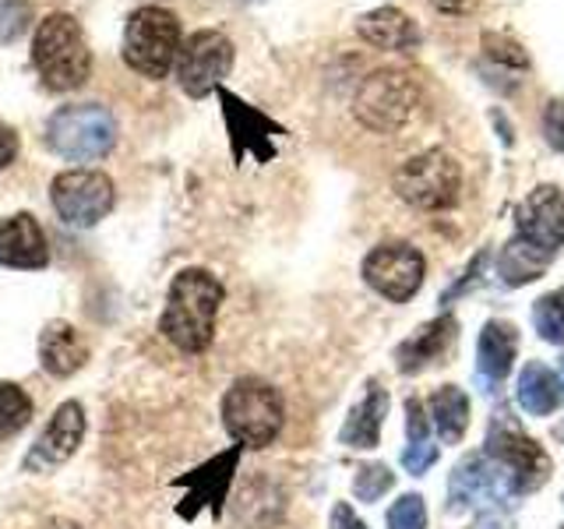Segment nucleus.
<instances>
[{"mask_svg":"<svg viewBox=\"0 0 564 529\" xmlns=\"http://www.w3.org/2000/svg\"><path fill=\"white\" fill-rule=\"evenodd\" d=\"M226 300V287L208 269L176 272L159 317V332L184 353H205L216 339V317Z\"/></svg>","mask_w":564,"mask_h":529,"instance_id":"f257e3e1","label":"nucleus"},{"mask_svg":"<svg viewBox=\"0 0 564 529\" xmlns=\"http://www.w3.org/2000/svg\"><path fill=\"white\" fill-rule=\"evenodd\" d=\"M32 67L40 71L50 93H75L93 75V50L85 43V29L75 14L53 11L35 25Z\"/></svg>","mask_w":564,"mask_h":529,"instance_id":"f03ea898","label":"nucleus"},{"mask_svg":"<svg viewBox=\"0 0 564 529\" xmlns=\"http://www.w3.org/2000/svg\"><path fill=\"white\" fill-rule=\"evenodd\" d=\"M223 423L240 449H269L286 423V402L272 381L247 375L223 396Z\"/></svg>","mask_w":564,"mask_h":529,"instance_id":"7ed1b4c3","label":"nucleus"},{"mask_svg":"<svg viewBox=\"0 0 564 529\" xmlns=\"http://www.w3.org/2000/svg\"><path fill=\"white\" fill-rule=\"evenodd\" d=\"M181 18L173 11L145 4L128 14V25H123V64H128L134 75L163 82L173 64L176 53H181Z\"/></svg>","mask_w":564,"mask_h":529,"instance_id":"20e7f679","label":"nucleus"},{"mask_svg":"<svg viewBox=\"0 0 564 529\" xmlns=\"http://www.w3.org/2000/svg\"><path fill=\"white\" fill-rule=\"evenodd\" d=\"M46 145L70 163H96L117 145V120L99 102H70L61 106L46 120Z\"/></svg>","mask_w":564,"mask_h":529,"instance_id":"39448f33","label":"nucleus"},{"mask_svg":"<svg viewBox=\"0 0 564 529\" xmlns=\"http://www.w3.org/2000/svg\"><path fill=\"white\" fill-rule=\"evenodd\" d=\"M420 106V85L410 71L402 67H381L370 71L352 96V114L367 131L395 134L413 120Z\"/></svg>","mask_w":564,"mask_h":529,"instance_id":"423d86ee","label":"nucleus"},{"mask_svg":"<svg viewBox=\"0 0 564 529\" xmlns=\"http://www.w3.org/2000/svg\"><path fill=\"white\" fill-rule=\"evenodd\" d=\"M484 455L508 473V481H511V487H516V494H529V490L543 487V481L554 469L551 455H546L536 441L519 428L516 417H511L505 406L490 420Z\"/></svg>","mask_w":564,"mask_h":529,"instance_id":"0eeeda50","label":"nucleus"},{"mask_svg":"<svg viewBox=\"0 0 564 529\" xmlns=\"http://www.w3.org/2000/svg\"><path fill=\"white\" fill-rule=\"evenodd\" d=\"M395 191L405 205L423 212L452 208L458 202V191H463V166L448 152L427 149L420 155H410L395 170Z\"/></svg>","mask_w":564,"mask_h":529,"instance_id":"6e6552de","label":"nucleus"},{"mask_svg":"<svg viewBox=\"0 0 564 529\" xmlns=\"http://www.w3.org/2000/svg\"><path fill=\"white\" fill-rule=\"evenodd\" d=\"M50 205L64 226L93 229L117 205V187L102 170H67L50 184Z\"/></svg>","mask_w":564,"mask_h":529,"instance_id":"1a4fd4ad","label":"nucleus"},{"mask_svg":"<svg viewBox=\"0 0 564 529\" xmlns=\"http://www.w3.org/2000/svg\"><path fill=\"white\" fill-rule=\"evenodd\" d=\"M234 61H237V50L229 43V35L216 29H198L181 43L173 71L191 99H205L208 93H216L223 78L234 71Z\"/></svg>","mask_w":564,"mask_h":529,"instance_id":"9d476101","label":"nucleus"},{"mask_svg":"<svg viewBox=\"0 0 564 529\" xmlns=\"http://www.w3.org/2000/svg\"><path fill=\"white\" fill-rule=\"evenodd\" d=\"M364 282L392 304L413 300L427 276V258L413 244H381L364 258Z\"/></svg>","mask_w":564,"mask_h":529,"instance_id":"9b49d317","label":"nucleus"},{"mask_svg":"<svg viewBox=\"0 0 564 529\" xmlns=\"http://www.w3.org/2000/svg\"><path fill=\"white\" fill-rule=\"evenodd\" d=\"M82 438H85V410H82V402L67 399V402L57 406V410H53L43 434L35 438V445L22 458V469L32 473V476L61 469L64 463H70V455L78 452Z\"/></svg>","mask_w":564,"mask_h":529,"instance_id":"f8f14e48","label":"nucleus"},{"mask_svg":"<svg viewBox=\"0 0 564 529\" xmlns=\"http://www.w3.org/2000/svg\"><path fill=\"white\" fill-rule=\"evenodd\" d=\"M219 102H223V117H226V128H229V141H234V159H243V155H254L258 163H269L275 155V145L272 138L282 134L279 123H272L264 114H258L254 106H247L240 96L226 93L219 85Z\"/></svg>","mask_w":564,"mask_h":529,"instance_id":"ddd939ff","label":"nucleus"},{"mask_svg":"<svg viewBox=\"0 0 564 529\" xmlns=\"http://www.w3.org/2000/svg\"><path fill=\"white\" fill-rule=\"evenodd\" d=\"M519 237H525L543 255H557L564 247V191L540 184L519 205Z\"/></svg>","mask_w":564,"mask_h":529,"instance_id":"4468645a","label":"nucleus"},{"mask_svg":"<svg viewBox=\"0 0 564 529\" xmlns=\"http://www.w3.org/2000/svg\"><path fill=\"white\" fill-rule=\"evenodd\" d=\"M0 264L18 272H35L50 264L46 229L32 212H14V216L0 219Z\"/></svg>","mask_w":564,"mask_h":529,"instance_id":"2eb2a0df","label":"nucleus"},{"mask_svg":"<svg viewBox=\"0 0 564 529\" xmlns=\"http://www.w3.org/2000/svg\"><path fill=\"white\" fill-rule=\"evenodd\" d=\"M240 445H234L229 452H223V455H216L212 463H205V466H198L194 473H187L184 481H176L181 487H187V501L191 505H184L181 508V516L184 519H194V511H198V505H212V511H223V501H226V494H229V484H234V473H237V463H240Z\"/></svg>","mask_w":564,"mask_h":529,"instance_id":"dca6fc26","label":"nucleus"},{"mask_svg":"<svg viewBox=\"0 0 564 529\" xmlns=\"http://www.w3.org/2000/svg\"><path fill=\"white\" fill-rule=\"evenodd\" d=\"M88 360V339L70 322H50L40 335V364L50 378L78 375Z\"/></svg>","mask_w":564,"mask_h":529,"instance_id":"f3484780","label":"nucleus"},{"mask_svg":"<svg viewBox=\"0 0 564 529\" xmlns=\"http://www.w3.org/2000/svg\"><path fill=\"white\" fill-rule=\"evenodd\" d=\"M357 35L364 43L378 46V50H416L420 46V25L413 22L410 14L384 4V8H375L357 18Z\"/></svg>","mask_w":564,"mask_h":529,"instance_id":"a211bd4d","label":"nucleus"},{"mask_svg":"<svg viewBox=\"0 0 564 529\" xmlns=\"http://www.w3.org/2000/svg\"><path fill=\"white\" fill-rule=\"evenodd\" d=\"M519 357V328L511 322H487L476 343V370L487 385H501Z\"/></svg>","mask_w":564,"mask_h":529,"instance_id":"6ab92c4d","label":"nucleus"},{"mask_svg":"<svg viewBox=\"0 0 564 529\" xmlns=\"http://www.w3.org/2000/svg\"><path fill=\"white\" fill-rule=\"evenodd\" d=\"M384 417H388V388H381L378 381H367V392L349 410L339 441L346 449H378Z\"/></svg>","mask_w":564,"mask_h":529,"instance_id":"aec40b11","label":"nucleus"},{"mask_svg":"<svg viewBox=\"0 0 564 529\" xmlns=\"http://www.w3.org/2000/svg\"><path fill=\"white\" fill-rule=\"evenodd\" d=\"M455 328L458 325H455L452 314H441L423 328H416L410 339L395 349V367L402 370V375H420L427 364L441 360V353H445L448 343L455 339Z\"/></svg>","mask_w":564,"mask_h":529,"instance_id":"412c9836","label":"nucleus"},{"mask_svg":"<svg viewBox=\"0 0 564 529\" xmlns=\"http://www.w3.org/2000/svg\"><path fill=\"white\" fill-rule=\"evenodd\" d=\"M516 399L529 417H551L557 406L564 402V385L554 367H546L540 360H529L519 375Z\"/></svg>","mask_w":564,"mask_h":529,"instance_id":"4be33fe9","label":"nucleus"},{"mask_svg":"<svg viewBox=\"0 0 564 529\" xmlns=\"http://www.w3.org/2000/svg\"><path fill=\"white\" fill-rule=\"evenodd\" d=\"M551 261H554L551 255H543L540 247H533L525 237L516 234L498 255V276L508 287H525V282H536Z\"/></svg>","mask_w":564,"mask_h":529,"instance_id":"5701e85b","label":"nucleus"},{"mask_svg":"<svg viewBox=\"0 0 564 529\" xmlns=\"http://www.w3.org/2000/svg\"><path fill=\"white\" fill-rule=\"evenodd\" d=\"M431 420L445 445H458L469 431V396L458 385H441L431 396Z\"/></svg>","mask_w":564,"mask_h":529,"instance_id":"b1692460","label":"nucleus"},{"mask_svg":"<svg viewBox=\"0 0 564 529\" xmlns=\"http://www.w3.org/2000/svg\"><path fill=\"white\" fill-rule=\"evenodd\" d=\"M32 420V399L22 385L0 381V441L25 431Z\"/></svg>","mask_w":564,"mask_h":529,"instance_id":"393cba45","label":"nucleus"},{"mask_svg":"<svg viewBox=\"0 0 564 529\" xmlns=\"http://www.w3.org/2000/svg\"><path fill=\"white\" fill-rule=\"evenodd\" d=\"M533 328L543 343L564 346V293H543L533 304Z\"/></svg>","mask_w":564,"mask_h":529,"instance_id":"a878e982","label":"nucleus"},{"mask_svg":"<svg viewBox=\"0 0 564 529\" xmlns=\"http://www.w3.org/2000/svg\"><path fill=\"white\" fill-rule=\"evenodd\" d=\"M395 487V473L388 469L384 463H367L357 469V476H352V494H357L360 501L375 505L378 498H384V490Z\"/></svg>","mask_w":564,"mask_h":529,"instance_id":"bb28decb","label":"nucleus"},{"mask_svg":"<svg viewBox=\"0 0 564 529\" xmlns=\"http://www.w3.org/2000/svg\"><path fill=\"white\" fill-rule=\"evenodd\" d=\"M32 0H0V43H14L32 29Z\"/></svg>","mask_w":564,"mask_h":529,"instance_id":"cd10ccee","label":"nucleus"},{"mask_svg":"<svg viewBox=\"0 0 564 529\" xmlns=\"http://www.w3.org/2000/svg\"><path fill=\"white\" fill-rule=\"evenodd\" d=\"M388 529H427V505H423L420 494H402L388 508Z\"/></svg>","mask_w":564,"mask_h":529,"instance_id":"c85d7f7f","label":"nucleus"},{"mask_svg":"<svg viewBox=\"0 0 564 529\" xmlns=\"http://www.w3.org/2000/svg\"><path fill=\"white\" fill-rule=\"evenodd\" d=\"M484 50H487V57L490 61H498V64H508V67H529V57H525V50L511 40V35H498V32H484Z\"/></svg>","mask_w":564,"mask_h":529,"instance_id":"c756f323","label":"nucleus"},{"mask_svg":"<svg viewBox=\"0 0 564 529\" xmlns=\"http://www.w3.org/2000/svg\"><path fill=\"white\" fill-rule=\"evenodd\" d=\"M543 138L554 152H564V99H551L543 110Z\"/></svg>","mask_w":564,"mask_h":529,"instance_id":"7c9ffc66","label":"nucleus"},{"mask_svg":"<svg viewBox=\"0 0 564 529\" xmlns=\"http://www.w3.org/2000/svg\"><path fill=\"white\" fill-rule=\"evenodd\" d=\"M434 463H437V445H431V441H420V445H410L402 452V466L413 476H423Z\"/></svg>","mask_w":564,"mask_h":529,"instance_id":"2f4dec72","label":"nucleus"},{"mask_svg":"<svg viewBox=\"0 0 564 529\" xmlns=\"http://www.w3.org/2000/svg\"><path fill=\"white\" fill-rule=\"evenodd\" d=\"M405 434H410V445H420V441H431L427 434V413H423L420 399H405Z\"/></svg>","mask_w":564,"mask_h":529,"instance_id":"473e14b6","label":"nucleus"},{"mask_svg":"<svg viewBox=\"0 0 564 529\" xmlns=\"http://www.w3.org/2000/svg\"><path fill=\"white\" fill-rule=\"evenodd\" d=\"M487 258H490L487 251H480V255H476V258L469 261V269L463 272V279H458V282H455V287H452V290H448L445 296H441V304H452V300H455V296H463V293H466V290L473 287V282H476V279H480V272H484V264H487Z\"/></svg>","mask_w":564,"mask_h":529,"instance_id":"72a5a7b5","label":"nucleus"},{"mask_svg":"<svg viewBox=\"0 0 564 529\" xmlns=\"http://www.w3.org/2000/svg\"><path fill=\"white\" fill-rule=\"evenodd\" d=\"M18 149H22V141H18L14 128H8L4 120H0V170H8L14 159H18Z\"/></svg>","mask_w":564,"mask_h":529,"instance_id":"f704fd0d","label":"nucleus"},{"mask_svg":"<svg viewBox=\"0 0 564 529\" xmlns=\"http://www.w3.org/2000/svg\"><path fill=\"white\" fill-rule=\"evenodd\" d=\"M328 529H367V522L357 519V511H352L346 501H339L332 508V526Z\"/></svg>","mask_w":564,"mask_h":529,"instance_id":"c9c22d12","label":"nucleus"},{"mask_svg":"<svg viewBox=\"0 0 564 529\" xmlns=\"http://www.w3.org/2000/svg\"><path fill=\"white\" fill-rule=\"evenodd\" d=\"M476 4H480V0H431V8H434V11H441V14H455V18L473 14Z\"/></svg>","mask_w":564,"mask_h":529,"instance_id":"e433bc0d","label":"nucleus"},{"mask_svg":"<svg viewBox=\"0 0 564 529\" xmlns=\"http://www.w3.org/2000/svg\"><path fill=\"white\" fill-rule=\"evenodd\" d=\"M46 529H85V526L70 522V519H53V522H46Z\"/></svg>","mask_w":564,"mask_h":529,"instance_id":"4c0bfd02","label":"nucleus"},{"mask_svg":"<svg viewBox=\"0 0 564 529\" xmlns=\"http://www.w3.org/2000/svg\"><path fill=\"white\" fill-rule=\"evenodd\" d=\"M561 385H564V360H561Z\"/></svg>","mask_w":564,"mask_h":529,"instance_id":"58836bf2","label":"nucleus"}]
</instances>
